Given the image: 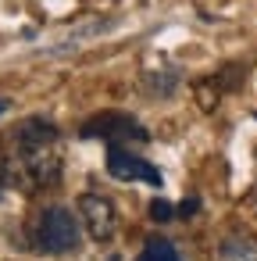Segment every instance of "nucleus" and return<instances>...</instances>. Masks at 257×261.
<instances>
[{"instance_id":"f257e3e1","label":"nucleus","mask_w":257,"mask_h":261,"mask_svg":"<svg viewBox=\"0 0 257 261\" xmlns=\"http://www.w3.org/2000/svg\"><path fill=\"white\" fill-rule=\"evenodd\" d=\"M15 154L36 186H54L61 179V150H58V125L47 118H25L15 129Z\"/></svg>"},{"instance_id":"f03ea898","label":"nucleus","mask_w":257,"mask_h":261,"mask_svg":"<svg viewBox=\"0 0 257 261\" xmlns=\"http://www.w3.org/2000/svg\"><path fill=\"white\" fill-rule=\"evenodd\" d=\"M36 240H40V247H43L47 254H72V250L79 247V218H75L68 207L54 204V207H47V211L40 215V222H36Z\"/></svg>"},{"instance_id":"7ed1b4c3","label":"nucleus","mask_w":257,"mask_h":261,"mask_svg":"<svg viewBox=\"0 0 257 261\" xmlns=\"http://www.w3.org/2000/svg\"><path fill=\"white\" fill-rule=\"evenodd\" d=\"M79 218H82V229L90 232L93 243H111L115 232H118V207L100 193H82L79 197Z\"/></svg>"},{"instance_id":"20e7f679","label":"nucleus","mask_w":257,"mask_h":261,"mask_svg":"<svg viewBox=\"0 0 257 261\" xmlns=\"http://www.w3.org/2000/svg\"><path fill=\"white\" fill-rule=\"evenodd\" d=\"M107 175L118 179V182L161 186V172H157L150 161H143V158H136L132 150H125V147H107Z\"/></svg>"},{"instance_id":"39448f33","label":"nucleus","mask_w":257,"mask_h":261,"mask_svg":"<svg viewBox=\"0 0 257 261\" xmlns=\"http://www.w3.org/2000/svg\"><path fill=\"white\" fill-rule=\"evenodd\" d=\"M82 136H104L111 147H122V140H147V133L129 115H100L82 125Z\"/></svg>"},{"instance_id":"423d86ee","label":"nucleus","mask_w":257,"mask_h":261,"mask_svg":"<svg viewBox=\"0 0 257 261\" xmlns=\"http://www.w3.org/2000/svg\"><path fill=\"white\" fill-rule=\"evenodd\" d=\"M218 261H257V240L246 232H232L218 240Z\"/></svg>"},{"instance_id":"0eeeda50","label":"nucleus","mask_w":257,"mask_h":261,"mask_svg":"<svg viewBox=\"0 0 257 261\" xmlns=\"http://www.w3.org/2000/svg\"><path fill=\"white\" fill-rule=\"evenodd\" d=\"M136 261H182V257H179V250H175L168 240L154 236V240H147V247L139 250V257H136Z\"/></svg>"},{"instance_id":"6e6552de","label":"nucleus","mask_w":257,"mask_h":261,"mask_svg":"<svg viewBox=\"0 0 257 261\" xmlns=\"http://www.w3.org/2000/svg\"><path fill=\"white\" fill-rule=\"evenodd\" d=\"M150 218H154V222H172V218H179V211H175L168 200L157 197V200H150Z\"/></svg>"},{"instance_id":"1a4fd4ad","label":"nucleus","mask_w":257,"mask_h":261,"mask_svg":"<svg viewBox=\"0 0 257 261\" xmlns=\"http://www.w3.org/2000/svg\"><path fill=\"white\" fill-rule=\"evenodd\" d=\"M196 207H200V200H196V197H189V200H182V204H179V207H175V211H179V215H182V218H186V215H193V211H196Z\"/></svg>"},{"instance_id":"9d476101","label":"nucleus","mask_w":257,"mask_h":261,"mask_svg":"<svg viewBox=\"0 0 257 261\" xmlns=\"http://www.w3.org/2000/svg\"><path fill=\"white\" fill-rule=\"evenodd\" d=\"M8 108H11V100H4V97H0V115H4Z\"/></svg>"}]
</instances>
